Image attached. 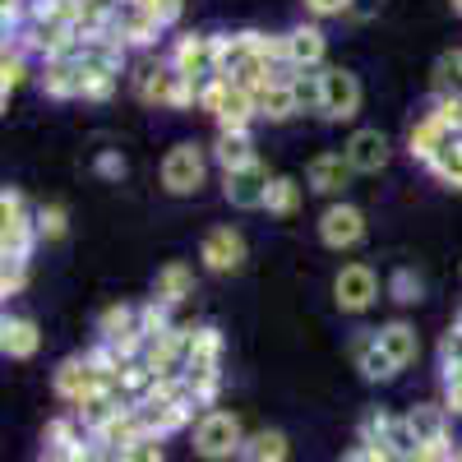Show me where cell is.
I'll use <instances>...</instances> for the list:
<instances>
[{"mask_svg":"<svg viewBox=\"0 0 462 462\" xmlns=\"http://www.w3.org/2000/svg\"><path fill=\"white\" fill-rule=\"evenodd\" d=\"M111 32H116V42H121L125 51L152 56V47H158V37L167 32V23L152 19V14L139 10V5H121V10H116V19H111Z\"/></svg>","mask_w":462,"mask_h":462,"instance_id":"9a60e30c","label":"cell"},{"mask_svg":"<svg viewBox=\"0 0 462 462\" xmlns=\"http://www.w3.org/2000/svg\"><path fill=\"white\" fill-rule=\"evenodd\" d=\"M346 356H352V365L361 370V379L365 383H393L402 370L389 361V352L379 346V337H374V328H356V337L346 342Z\"/></svg>","mask_w":462,"mask_h":462,"instance_id":"2e32d148","label":"cell"},{"mask_svg":"<svg viewBox=\"0 0 462 462\" xmlns=\"http://www.w3.org/2000/svg\"><path fill=\"white\" fill-rule=\"evenodd\" d=\"M139 435H143V426H139V411H134V407H125V411H116V416L106 420L102 430H93L88 439H93L97 448H106V453L116 457V453H121V448H125L130 439H139Z\"/></svg>","mask_w":462,"mask_h":462,"instance_id":"f546056e","label":"cell"},{"mask_svg":"<svg viewBox=\"0 0 462 462\" xmlns=\"http://www.w3.org/2000/svg\"><path fill=\"white\" fill-rule=\"evenodd\" d=\"M439 379H444V407H448V416H462V370H448Z\"/></svg>","mask_w":462,"mask_h":462,"instance_id":"7dc6e473","label":"cell"},{"mask_svg":"<svg viewBox=\"0 0 462 462\" xmlns=\"http://www.w3.org/2000/svg\"><path fill=\"white\" fill-rule=\"evenodd\" d=\"M0 352H5L10 361H32L37 352H42V328H37V319H28V315L0 319Z\"/></svg>","mask_w":462,"mask_h":462,"instance_id":"603a6c76","label":"cell"},{"mask_svg":"<svg viewBox=\"0 0 462 462\" xmlns=\"http://www.w3.org/2000/svg\"><path fill=\"white\" fill-rule=\"evenodd\" d=\"M333 300L342 315H365L370 305L379 300V278L370 263H342L333 278Z\"/></svg>","mask_w":462,"mask_h":462,"instance_id":"8fae6325","label":"cell"},{"mask_svg":"<svg viewBox=\"0 0 462 462\" xmlns=\"http://www.w3.org/2000/svg\"><path fill=\"white\" fill-rule=\"evenodd\" d=\"M23 79H28V56L5 47V56H0V102L10 106V97L23 88Z\"/></svg>","mask_w":462,"mask_h":462,"instance_id":"e575fe53","label":"cell"},{"mask_svg":"<svg viewBox=\"0 0 462 462\" xmlns=\"http://www.w3.org/2000/svg\"><path fill=\"white\" fill-rule=\"evenodd\" d=\"M189 346H195V324H176V328L162 333V337H148V346H143L139 361L152 370V379H185Z\"/></svg>","mask_w":462,"mask_h":462,"instance_id":"ba28073f","label":"cell"},{"mask_svg":"<svg viewBox=\"0 0 462 462\" xmlns=\"http://www.w3.org/2000/svg\"><path fill=\"white\" fill-rule=\"evenodd\" d=\"M217 74L241 88H263L268 84V65L254 47V28L245 32H217Z\"/></svg>","mask_w":462,"mask_h":462,"instance_id":"3957f363","label":"cell"},{"mask_svg":"<svg viewBox=\"0 0 462 462\" xmlns=\"http://www.w3.org/2000/svg\"><path fill=\"white\" fill-rule=\"evenodd\" d=\"M152 296H158L162 305H171V310H176L180 300L195 296V268H189L185 259L162 263V268H158V278H152Z\"/></svg>","mask_w":462,"mask_h":462,"instance_id":"83f0119b","label":"cell"},{"mask_svg":"<svg viewBox=\"0 0 462 462\" xmlns=\"http://www.w3.org/2000/svg\"><path fill=\"white\" fill-rule=\"evenodd\" d=\"M453 328H462V310H457V319H453Z\"/></svg>","mask_w":462,"mask_h":462,"instance_id":"816d5d0a","label":"cell"},{"mask_svg":"<svg viewBox=\"0 0 462 462\" xmlns=\"http://www.w3.org/2000/svg\"><path fill=\"white\" fill-rule=\"evenodd\" d=\"M130 402L121 398V393H116V389H102V393H93L88 402H79V407H74V416H79V426L93 435V430H102L106 426V420L116 416V411H125Z\"/></svg>","mask_w":462,"mask_h":462,"instance_id":"d6a6232c","label":"cell"},{"mask_svg":"<svg viewBox=\"0 0 462 462\" xmlns=\"http://www.w3.org/2000/svg\"><path fill=\"white\" fill-rule=\"evenodd\" d=\"M51 389H56V398L69 402V411H74L79 402H88L93 393L116 389V379H106V374L88 361V352H74V356H65V361L51 370Z\"/></svg>","mask_w":462,"mask_h":462,"instance_id":"8992f818","label":"cell"},{"mask_svg":"<svg viewBox=\"0 0 462 462\" xmlns=\"http://www.w3.org/2000/svg\"><path fill=\"white\" fill-rule=\"evenodd\" d=\"M199 111L213 116L217 130H250V121L259 116L254 111V93L241 88V84H231V79H222V74H213V79H208Z\"/></svg>","mask_w":462,"mask_h":462,"instance_id":"5b68a950","label":"cell"},{"mask_svg":"<svg viewBox=\"0 0 462 462\" xmlns=\"http://www.w3.org/2000/svg\"><path fill=\"white\" fill-rule=\"evenodd\" d=\"M439 185H448V189H462V134L457 139H448V148L439 152V158L426 167Z\"/></svg>","mask_w":462,"mask_h":462,"instance_id":"d590c367","label":"cell"},{"mask_svg":"<svg viewBox=\"0 0 462 462\" xmlns=\"http://www.w3.org/2000/svg\"><path fill=\"white\" fill-rule=\"evenodd\" d=\"M430 93L435 97H462V47H448L430 65Z\"/></svg>","mask_w":462,"mask_h":462,"instance_id":"1f68e13d","label":"cell"},{"mask_svg":"<svg viewBox=\"0 0 462 462\" xmlns=\"http://www.w3.org/2000/svg\"><path fill=\"white\" fill-rule=\"evenodd\" d=\"M356 0H305V14L310 19H346Z\"/></svg>","mask_w":462,"mask_h":462,"instance_id":"f6af8a7d","label":"cell"},{"mask_svg":"<svg viewBox=\"0 0 462 462\" xmlns=\"http://www.w3.org/2000/svg\"><path fill=\"white\" fill-rule=\"evenodd\" d=\"M236 462H291V439L282 430H254Z\"/></svg>","mask_w":462,"mask_h":462,"instance_id":"4dcf8cb0","label":"cell"},{"mask_svg":"<svg viewBox=\"0 0 462 462\" xmlns=\"http://www.w3.org/2000/svg\"><path fill=\"white\" fill-rule=\"evenodd\" d=\"M93 171L102 176V180H125V171H130V162L121 158L116 148H102L97 158H93Z\"/></svg>","mask_w":462,"mask_h":462,"instance_id":"7bdbcfd3","label":"cell"},{"mask_svg":"<svg viewBox=\"0 0 462 462\" xmlns=\"http://www.w3.org/2000/svg\"><path fill=\"white\" fill-rule=\"evenodd\" d=\"M448 139H457V134L439 121V116H430V111H426V116H420V121L407 130V158H411V162H420V167H430V162L439 158V152L448 148Z\"/></svg>","mask_w":462,"mask_h":462,"instance_id":"7402d4cb","label":"cell"},{"mask_svg":"<svg viewBox=\"0 0 462 462\" xmlns=\"http://www.w3.org/2000/svg\"><path fill=\"white\" fill-rule=\"evenodd\" d=\"M204 176H208V152L199 143L180 139V143L167 148V158H162V189H167V195H176V199L199 195Z\"/></svg>","mask_w":462,"mask_h":462,"instance_id":"52a82bcc","label":"cell"},{"mask_svg":"<svg viewBox=\"0 0 462 462\" xmlns=\"http://www.w3.org/2000/svg\"><path fill=\"white\" fill-rule=\"evenodd\" d=\"M361 79L352 69H342V65H324V97H319V116L333 125L342 121H356L361 116Z\"/></svg>","mask_w":462,"mask_h":462,"instance_id":"30bf717a","label":"cell"},{"mask_svg":"<svg viewBox=\"0 0 462 462\" xmlns=\"http://www.w3.org/2000/svg\"><path fill=\"white\" fill-rule=\"evenodd\" d=\"M37 84H42V93L51 102H74L84 88V65L74 56H51L42 60V69H37Z\"/></svg>","mask_w":462,"mask_h":462,"instance_id":"ffe728a7","label":"cell"},{"mask_svg":"<svg viewBox=\"0 0 462 462\" xmlns=\"http://www.w3.org/2000/svg\"><path fill=\"white\" fill-rule=\"evenodd\" d=\"M448 462H462V444H457V448H453V457H448Z\"/></svg>","mask_w":462,"mask_h":462,"instance_id":"f907efd6","label":"cell"},{"mask_svg":"<svg viewBox=\"0 0 462 462\" xmlns=\"http://www.w3.org/2000/svg\"><path fill=\"white\" fill-rule=\"evenodd\" d=\"M37 245V213L19 189H0V263H28Z\"/></svg>","mask_w":462,"mask_h":462,"instance_id":"7a4b0ae2","label":"cell"},{"mask_svg":"<svg viewBox=\"0 0 462 462\" xmlns=\"http://www.w3.org/2000/svg\"><path fill=\"white\" fill-rule=\"evenodd\" d=\"M167 60L176 65V74H185V79L195 84H208L217 74V32H180Z\"/></svg>","mask_w":462,"mask_h":462,"instance_id":"9c48e42d","label":"cell"},{"mask_svg":"<svg viewBox=\"0 0 462 462\" xmlns=\"http://www.w3.org/2000/svg\"><path fill=\"white\" fill-rule=\"evenodd\" d=\"M374 337H379V346L389 352V361H393L398 370H407V365L416 361V352H420V337H416V328H411L407 319H389V324H379V328H374Z\"/></svg>","mask_w":462,"mask_h":462,"instance_id":"f1b7e54d","label":"cell"},{"mask_svg":"<svg viewBox=\"0 0 462 462\" xmlns=\"http://www.w3.org/2000/svg\"><path fill=\"white\" fill-rule=\"evenodd\" d=\"M162 457H167V453H162V439L148 435V430H143L139 439H130L121 453H116V462H162Z\"/></svg>","mask_w":462,"mask_h":462,"instance_id":"ab89813d","label":"cell"},{"mask_svg":"<svg viewBox=\"0 0 462 462\" xmlns=\"http://www.w3.org/2000/svg\"><path fill=\"white\" fill-rule=\"evenodd\" d=\"M130 5H139V10H148L152 19H162L167 28L185 14V0H130Z\"/></svg>","mask_w":462,"mask_h":462,"instance_id":"ee69618b","label":"cell"},{"mask_svg":"<svg viewBox=\"0 0 462 462\" xmlns=\"http://www.w3.org/2000/svg\"><path fill=\"white\" fill-rule=\"evenodd\" d=\"M139 328H143V337H162V333H171V328H176L171 305H162L158 296H148V300L139 305Z\"/></svg>","mask_w":462,"mask_h":462,"instance_id":"f35d334b","label":"cell"},{"mask_svg":"<svg viewBox=\"0 0 462 462\" xmlns=\"http://www.w3.org/2000/svg\"><path fill=\"white\" fill-rule=\"evenodd\" d=\"M268 185H273V171H268L263 162H250L241 171H226L222 176V195H226L231 208H263Z\"/></svg>","mask_w":462,"mask_h":462,"instance_id":"e0dca14e","label":"cell"},{"mask_svg":"<svg viewBox=\"0 0 462 462\" xmlns=\"http://www.w3.org/2000/svg\"><path fill=\"white\" fill-rule=\"evenodd\" d=\"M352 162H346V152H319V158H310V167H305V185L315 189V195H324L328 204L342 199V189L352 185Z\"/></svg>","mask_w":462,"mask_h":462,"instance_id":"d6986e66","label":"cell"},{"mask_svg":"<svg viewBox=\"0 0 462 462\" xmlns=\"http://www.w3.org/2000/svg\"><path fill=\"white\" fill-rule=\"evenodd\" d=\"M346 162H352V171L356 176H374V171H383L389 167V158H393V143H389V134L383 130H352V139H346Z\"/></svg>","mask_w":462,"mask_h":462,"instance_id":"ac0fdd59","label":"cell"},{"mask_svg":"<svg viewBox=\"0 0 462 462\" xmlns=\"http://www.w3.org/2000/svg\"><path fill=\"white\" fill-rule=\"evenodd\" d=\"M291 88H296L300 111H319V97H324V69H291Z\"/></svg>","mask_w":462,"mask_h":462,"instance_id":"74e56055","label":"cell"},{"mask_svg":"<svg viewBox=\"0 0 462 462\" xmlns=\"http://www.w3.org/2000/svg\"><path fill=\"white\" fill-rule=\"evenodd\" d=\"M213 162L222 167V176L226 171H241V167H250V162H259V152H254V134L250 130H217V139H213Z\"/></svg>","mask_w":462,"mask_h":462,"instance_id":"484cf974","label":"cell"},{"mask_svg":"<svg viewBox=\"0 0 462 462\" xmlns=\"http://www.w3.org/2000/svg\"><path fill=\"white\" fill-rule=\"evenodd\" d=\"M23 282H28V263H5L0 268V296H19L23 291Z\"/></svg>","mask_w":462,"mask_h":462,"instance_id":"bcb514c9","label":"cell"},{"mask_svg":"<svg viewBox=\"0 0 462 462\" xmlns=\"http://www.w3.org/2000/svg\"><path fill=\"white\" fill-rule=\"evenodd\" d=\"M379 10V0H356V5H352V14H346V19H352V23H361V19H370Z\"/></svg>","mask_w":462,"mask_h":462,"instance_id":"c3c4849f","label":"cell"},{"mask_svg":"<svg viewBox=\"0 0 462 462\" xmlns=\"http://www.w3.org/2000/svg\"><path fill=\"white\" fill-rule=\"evenodd\" d=\"M222 328L217 324H199L195 328V346H189V365H185V383L195 402L208 411L217 402V389H222Z\"/></svg>","mask_w":462,"mask_h":462,"instance_id":"6da1fadb","label":"cell"},{"mask_svg":"<svg viewBox=\"0 0 462 462\" xmlns=\"http://www.w3.org/2000/svg\"><path fill=\"white\" fill-rule=\"evenodd\" d=\"M407 426H411L420 448L426 444H453V416H448L444 402H416L407 411Z\"/></svg>","mask_w":462,"mask_h":462,"instance_id":"cb8c5ba5","label":"cell"},{"mask_svg":"<svg viewBox=\"0 0 462 462\" xmlns=\"http://www.w3.org/2000/svg\"><path fill=\"white\" fill-rule=\"evenodd\" d=\"M319 241L328 250H356L365 241V213L356 204H346V199H333L324 213H319Z\"/></svg>","mask_w":462,"mask_h":462,"instance_id":"7c38bea8","label":"cell"},{"mask_svg":"<svg viewBox=\"0 0 462 462\" xmlns=\"http://www.w3.org/2000/svg\"><path fill=\"white\" fill-rule=\"evenodd\" d=\"M69 231V213L60 204H42L37 208V236H47V241H60Z\"/></svg>","mask_w":462,"mask_h":462,"instance_id":"60d3db41","label":"cell"},{"mask_svg":"<svg viewBox=\"0 0 462 462\" xmlns=\"http://www.w3.org/2000/svg\"><path fill=\"white\" fill-rule=\"evenodd\" d=\"M287 42V65L291 69H324V51H328V37L319 23H296L282 32Z\"/></svg>","mask_w":462,"mask_h":462,"instance_id":"44dd1931","label":"cell"},{"mask_svg":"<svg viewBox=\"0 0 462 462\" xmlns=\"http://www.w3.org/2000/svg\"><path fill=\"white\" fill-rule=\"evenodd\" d=\"M245 426H241V416L236 411H226V407H208L199 420H195V453L204 462H231V457H241L245 448Z\"/></svg>","mask_w":462,"mask_h":462,"instance_id":"277c9868","label":"cell"},{"mask_svg":"<svg viewBox=\"0 0 462 462\" xmlns=\"http://www.w3.org/2000/svg\"><path fill=\"white\" fill-rule=\"evenodd\" d=\"M263 208L273 213V217H291V213L300 208V180H296V176H273Z\"/></svg>","mask_w":462,"mask_h":462,"instance_id":"836d02e7","label":"cell"},{"mask_svg":"<svg viewBox=\"0 0 462 462\" xmlns=\"http://www.w3.org/2000/svg\"><path fill=\"white\" fill-rule=\"evenodd\" d=\"M254 111H259V121H273V125L291 121V116L300 111L296 88H291V74H287V79H268L263 88H254Z\"/></svg>","mask_w":462,"mask_h":462,"instance_id":"d4e9b609","label":"cell"},{"mask_svg":"<svg viewBox=\"0 0 462 462\" xmlns=\"http://www.w3.org/2000/svg\"><path fill=\"white\" fill-rule=\"evenodd\" d=\"M134 411H139V426H143L148 435H158V439H167V435H176V430H189V426L204 416L199 402H171V398H143Z\"/></svg>","mask_w":462,"mask_h":462,"instance_id":"4fadbf2b","label":"cell"},{"mask_svg":"<svg viewBox=\"0 0 462 462\" xmlns=\"http://www.w3.org/2000/svg\"><path fill=\"white\" fill-rule=\"evenodd\" d=\"M245 254L250 250L236 226H208L199 241V263L208 273H236V268H245Z\"/></svg>","mask_w":462,"mask_h":462,"instance_id":"5bb4252c","label":"cell"},{"mask_svg":"<svg viewBox=\"0 0 462 462\" xmlns=\"http://www.w3.org/2000/svg\"><path fill=\"white\" fill-rule=\"evenodd\" d=\"M448 10H453V14L462 19V0H448Z\"/></svg>","mask_w":462,"mask_h":462,"instance_id":"681fc988","label":"cell"},{"mask_svg":"<svg viewBox=\"0 0 462 462\" xmlns=\"http://www.w3.org/2000/svg\"><path fill=\"white\" fill-rule=\"evenodd\" d=\"M398 426H402V416L383 411V407H365V411H361V420H356V444H365V448H379V453H389V457H393Z\"/></svg>","mask_w":462,"mask_h":462,"instance_id":"4316f807","label":"cell"},{"mask_svg":"<svg viewBox=\"0 0 462 462\" xmlns=\"http://www.w3.org/2000/svg\"><path fill=\"white\" fill-rule=\"evenodd\" d=\"M383 291H389L398 305H416L420 296H426V282H420V273H416V268H393V273H389V282H383Z\"/></svg>","mask_w":462,"mask_h":462,"instance_id":"8d00e7d4","label":"cell"},{"mask_svg":"<svg viewBox=\"0 0 462 462\" xmlns=\"http://www.w3.org/2000/svg\"><path fill=\"white\" fill-rule=\"evenodd\" d=\"M448 370H462V328H448L439 337V374Z\"/></svg>","mask_w":462,"mask_h":462,"instance_id":"b9f144b4","label":"cell"}]
</instances>
